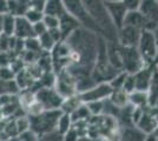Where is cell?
<instances>
[{
	"label": "cell",
	"mask_w": 158,
	"mask_h": 141,
	"mask_svg": "<svg viewBox=\"0 0 158 141\" xmlns=\"http://www.w3.org/2000/svg\"><path fill=\"white\" fill-rule=\"evenodd\" d=\"M89 15L100 28L103 37L109 41L117 42V28L112 24L104 0H81Z\"/></svg>",
	"instance_id": "cell-1"
},
{
	"label": "cell",
	"mask_w": 158,
	"mask_h": 141,
	"mask_svg": "<svg viewBox=\"0 0 158 141\" xmlns=\"http://www.w3.org/2000/svg\"><path fill=\"white\" fill-rule=\"evenodd\" d=\"M60 114H61L60 109H52V111H43L35 115H27L30 120V129L33 131L38 136L53 132L56 131Z\"/></svg>",
	"instance_id": "cell-2"
},
{
	"label": "cell",
	"mask_w": 158,
	"mask_h": 141,
	"mask_svg": "<svg viewBox=\"0 0 158 141\" xmlns=\"http://www.w3.org/2000/svg\"><path fill=\"white\" fill-rule=\"evenodd\" d=\"M61 1H63V5L65 7L66 12L70 15H72L73 18L80 24V26L103 37L100 28L94 24V21L89 15L81 0H61Z\"/></svg>",
	"instance_id": "cell-3"
},
{
	"label": "cell",
	"mask_w": 158,
	"mask_h": 141,
	"mask_svg": "<svg viewBox=\"0 0 158 141\" xmlns=\"http://www.w3.org/2000/svg\"><path fill=\"white\" fill-rule=\"evenodd\" d=\"M118 55L122 71L126 72L127 74H135L146 66L137 47H124L118 44Z\"/></svg>",
	"instance_id": "cell-4"
},
{
	"label": "cell",
	"mask_w": 158,
	"mask_h": 141,
	"mask_svg": "<svg viewBox=\"0 0 158 141\" xmlns=\"http://www.w3.org/2000/svg\"><path fill=\"white\" fill-rule=\"evenodd\" d=\"M137 49L146 66H149V64L156 59L158 53V42L153 31H142Z\"/></svg>",
	"instance_id": "cell-5"
},
{
	"label": "cell",
	"mask_w": 158,
	"mask_h": 141,
	"mask_svg": "<svg viewBox=\"0 0 158 141\" xmlns=\"http://www.w3.org/2000/svg\"><path fill=\"white\" fill-rule=\"evenodd\" d=\"M35 101L44 111L60 109L64 98L60 95L54 87H40L34 91Z\"/></svg>",
	"instance_id": "cell-6"
},
{
	"label": "cell",
	"mask_w": 158,
	"mask_h": 141,
	"mask_svg": "<svg viewBox=\"0 0 158 141\" xmlns=\"http://www.w3.org/2000/svg\"><path fill=\"white\" fill-rule=\"evenodd\" d=\"M53 87L65 99L77 94V80L73 74L67 68H65L57 73Z\"/></svg>",
	"instance_id": "cell-7"
},
{
	"label": "cell",
	"mask_w": 158,
	"mask_h": 141,
	"mask_svg": "<svg viewBox=\"0 0 158 141\" xmlns=\"http://www.w3.org/2000/svg\"><path fill=\"white\" fill-rule=\"evenodd\" d=\"M112 91L113 89L109 82H98L89 89L77 94L83 104H87V102H92V101H104L109 99Z\"/></svg>",
	"instance_id": "cell-8"
},
{
	"label": "cell",
	"mask_w": 158,
	"mask_h": 141,
	"mask_svg": "<svg viewBox=\"0 0 158 141\" xmlns=\"http://www.w3.org/2000/svg\"><path fill=\"white\" fill-rule=\"evenodd\" d=\"M138 11L144 19V29L155 31L158 27V2L156 0H143Z\"/></svg>",
	"instance_id": "cell-9"
},
{
	"label": "cell",
	"mask_w": 158,
	"mask_h": 141,
	"mask_svg": "<svg viewBox=\"0 0 158 141\" xmlns=\"http://www.w3.org/2000/svg\"><path fill=\"white\" fill-rule=\"evenodd\" d=\"M105 1V0H104ZM105 7L107 10L109 17L111 19L112 24L118 31L120 27L124 25V20L127 14V8L123 4V1H105Z\"/></svg>",
	"instance_id": "cell-10"
},
{
	"label": "cell",
	"mask_w": 158,
	"mask_h": 141,
	"mask_svg": "<svg viewBox=\"0 0 158 141\" xmlns=\"http://www.w3.org/2000/svg\"><path fill=\"white\" fill-rule=\"evenodd\" d=\"M142 29L131 26H122L117 31V42L124 47H137Z\"/></svg>",
	"instance_id": "cell-11"
},
{
	"label": "cell",
	"mask_w": 158,
	"mask_h": 141,
	"mask_svg": "<svg viewBox=\"0 0 158 141\" xmlns=\"http://www.w3.org/2000/svg\"><path fill=\"white\" fill-rule=\"evenodd\" d=\"M133 75L135 80V88L136 91H142V92H149V89L152 85V75L153 71L149 66H144L138 72H136Z\"/></svg>",
	"instance_id": "cell-12"
},
{
	"label": "cell",
	"mask_w": 158,
	"mask_h": 141,
	"mask_svg": "<svg viewBox=\"0 0 158 141\" xmlns=\"http://www.w3.org/2000/svg\"><path fill=\"white\" fill-rule=\"evenodd\" d=\"M13 37L20 40H26L30 38H35L33 33V25L25 17H15Z\"/></svg>",
	"instance_id": "cell-13"
},
{
	"label": "cell",
	"mask_w": 158,
	"mask_h": 141,
	"mask_svg": "<svg viewBox=\"0 0 158 141\" xmlns=\"http://www.w3.org/2000/svg\"><path fill=\"white\" fill-rule=\"evenodd\" d=\"M135 126L139 128L146 135H150L153 133L155 128L158 126V122L156 120V118H155V115L152 114L151 111L149 109V107H146L144 109L142 116H140V119H139L138 122Z\"/></svg>",
	"instance_id": "cell-14"
},
{
	"label": "cell",
	"mask_w": 158,
	"mask_h": 141,
	"mask_svg": "<svg viewBox=\"0 0 158 141\" xmlns=\"http://www.w3.org/2000/svg\"><path fill=\"white\" fill-rule=\"evenodd\" d=\"M79 27H81L80 24L73 18L72 15H70V14L67 13V12L64 13L59 18V31L60 33H61L63 41L65 40L69 35H71Z\"/></svg>",
	"instance_id": "cell-15"
},
{
	"label": "cell",
	"mask_w": 158,
	"mask_h": 141,
	"mask_svg": "<svg viewBox=\"0 0 158 141\" xmlns=\"http://www.w3.org/2000/svg\"><path fill=\"white\" fill-rule=\"evenodd\" d=\"M148 135L143 133L135 125L123 127L116 141H145Z\"/></svg>",
	"instance_id": "cell-16"
},
{
	"label": "cell",
	"mask_w": 158,
	"mask_h": 141,
	"mask_svg": "<svg viewBox=\"0 0 158 141\" xmlns=\"http://www.w3.org/2000/svg\"><path fill=\"white\" fill-rule=\"evenodd\" d=\"M129 104L133 107H149V94H148V92L133 91L132 93L129 94Z\"/></svg>",
	"instance_id": "cell-17"
},
{
	"label": "cell",
	"mask_w": 158,
	"mask_h": 141,
	"mask_svg": "<svg viewBox=\"0 0 158 141\" xmlns=\"http://www.w3.org/2000/svg\"><path fill=\"white\" fill-rule=\"evenodd\" d=\"M64 13H66V11L61 0H46L44 7V14L60 18Z\"/></svg>",
	"instance_id": "cell-18"
},
{
	"label": "cell",
	"mask_w": 158,
	"mask_h": 141,
	"mask_svg": "<svg viewBox=\"0 0 158 141\" xmlns=\"http://www.w3.org/2000/svg\"><path fill=\"white\" fill-rule=\"evenodd\" d=\"M123 26H131L138 29H144V19L138 10L137 11H129L124 20Z\"/></svg>",
	"instance_id": "cell-19"
},
{
	"label": "cell",
	"mask_w": 158,
	"mask_h": 141,
	"mask_svg": "<svg viewBox=\"0 0 158 141\" xmlns=\"http://www.w3.org/2000/svg\"><path fill=\"white\" fill-rule=\"evenodd\" d=\"M83 102L79 99L78 94H74V95H71L69 98H65L63 100V104L60 106V111L63 113H67V114H71L72 112H74L77 108L81 105Z\"/></svg>",
	"instance_id": "cell-20"
},
{
	"label": "cell",
	"mask_w": 158,
	"mask_h": 141,
	"mask_svg": "<svg viewBox=\"0 0 158 141\" xmlns=\"http://www.w3.org/2000/svg\"><path fill=\"white\" fill-rule=\"evenodd\" d=\"M109 100L117 107L122 108L129 104V94L124 92L123 89H113Z\"/></svg>",
	"instance_id": "cell-21"
},
{
	"label": "cell",
	"mask_w": 158,
	"mask_h": 141,
	"mask_svg": "<svg viewBox=\"0 0 158 141\" xmlns=\"http://www.w3.org/2000/svg\"><path fill=\"white\" fill-rule=\"evenodd\" d=\"M72 126H73V122H72V119H71V115L61 112L59 119H58V122H57L56 131H57L58 133H60V134L64 135L71 129Z\"/></svg>",
	"instance_id": "cell-22"
},
{
	"label": "cell",
	"mask_w": 158,
	"mask_h": 141,
	"mask_svg": "<svg viewBox=\"0 0 158 141\" xmlns=\"http://www.w3.org/2000/svg\"><path fill=\"white\" fill-rule=\"evenodd\" d=\"M20 92L19 87L14 80H2L0 79V95H7V94H12L15 95Z\"/></svg>",
	"instance_id": "cell-23"
},
{
	"label": "cell",
	"mask_w": 158,
	"mask_h": 141,
	"mask_svg": "<svg viewBox=\"0 0 158 141\" xmlns=\"http://www.w3.org/2000/svg\"><path fill=\"white\" fill-rule=\"evenodd\" d=\"M38 41H39V45H40V48H41V51H44V52H52V49L54 48V46L57 45V42L54 41V39L52 38V35L50 34V32L47 31L45 32L44 34H41L40 37L37 38Z\"/></svg>",
	"instance_id": "cell-24"
},
{
	"label": "cell",
	"mask_w": 158,
	"mask_h": 141,
	"mask_svg": "<svg viewBox=\"0 0 158 141\" xmlns=\"http://www.w3.org/2000/svg\"><path fill=\"white\" fill-rule=\"evenodd\" d=\"M14 26H15V17L7 13L2 15V34L7 37H13Z\"/></svg>",
	"instance_id": "cell-25"
},
{
	"label": "cell",
	"mask_w": 158,
	"mask_h": 141,
	"mask_svg": "<svg viewBox=\"0 0 158 141\" xmlns=\"http://www.w3.org/2000/svg\"><path fill=\"white\" fill-rule=\"evenodd\" d=\"M71 119H72V122L76 123V122H80V121H87L90 118H91V114L89 112V109L86 107L85 104H81L74 112L71 113Z\"/></svg>",
	"instance_id": "cell-26"
},
{
	"label": "cell",
	"mask_w": 158,
	"mask_h": 141,
	"mask_svg": "<svg viewBox=\"0 0 158 141\" xmlns=\"http://www.w3.org/2000/svg\"><path fill=\"white\" fill-rule=\"evenodd\" d=\"M85 105L91 116L102 115L104 112V101H92V102H87Z\"/></svg>",
	"instance_id": "cell-27"
},
{
	"label": "cell",
	"mask_w": 158,
	"mask_h": 141,
	"mask_svg": "<svg viewBox=\"0 0 158 141\" xmlns=\"http://www.w3.org/2000/svg\"><path fill=\"white\" fill-rule=\"evenodd\" d=\"M23 17H25L27 20L33 25V24H35V22H39V21L43 20V18H44V12H43V11H38V10H34V8H28L26 11V13L24 14Z\"/></svg>",
	"instance_id": "cell-28"
},
{
	"label": "cell",
	"mask_w": 158,
	"mask_h": 141,
	"mask_svg": "<svg viewBox=\"0 0 158 141\" xmlns=\"http://www.w3.org/2000/svg\"><path fill=\"white\" fill-rule=\"evenodd\" d=\"M43 22H44V25L46 26L47 29H54V28H59V18H58V17L44 14Z\"/></svg>",
	"instance_id": "cell-29"
},
{
	"label": "cell",
	"mask_w": 158,
	"mask_h": 141,
	"mask_svg": "<svg viewBox=\"0 0 158 141\" xmlns=\"http://www.w3.org/2000/svg\"><path fill=\"white\" fill-rule=\"evenodd\" d=\"M0 79H2V80H14L15 79V73L11 68V66L0 67Z\"/></svg>",
	"instance_id": "cell-30"
},
{
	"label": "cell",
	"mask_w": 158,
	"mask_h": 141,
	"mask_svg": "<svg viewBox=\"0 0 158 141\" xmlns=\"http://www.w3.org/2000/svg\"><path fill=\"white\" fill-rule=\"evenodd\" d=\"M124 92H126L127 94L132 93L133 91H136L135 88V80H133V75L132 74H127L125 78V81L123 84V88H122Z\"/></svg>",
	"instance_id": "cell-31"
},
{
	"label": "cell",
	"mask_w": 158,
	"mask_h": 141,
	"mask_svg": "<svg viewBox=\"0 0 158 141\" xmlns=\"http://www.w3.org/2000/svg\"><path fill=\"white\" fill-rule=\"evenodd\" d=\"M38 135L35 134L33 131H31L30 128L26 129V131H24V132H21L19 135H18V139L20 141H38Z\"/></svg>",
	"instance_id": "cell-32"
},
{
	"label": "cell",
	"mask_w": 158,
	"mask_h": 141,
	"mask_svg": "<svg viewBox=\"0 0 158 141\" xmlns=\"http://www.w3.org/2000/svg\"><path fill=\"white\" fill-rule=\"evenodd\" d=\"M47 31H48V29H47L46 26L44 25L43 20L39 21V22L33 24V33H34V37H35V38L40 37L41 34H44L45 32H47Z\"/></svg>",
	"instance_id": "cell-33"
},
{
	"label": "cell",
	"mask_w": 158,
	"mask_h": 141,
	"mask_svg": "<svg viewBox=\"0 0 158 141\" xmlns=\"http://www.w3.org/2000/svg\"><path fill=\"white\" fill-rule=\"evenodd\" d=\"M127 11H137L143 0H122Z\"/></svg>",
	"instance_id": "cell-34"
},
{
	"label": "cell",
	"mask_w": 158,
	"mask_h": 141,
	"mask_svg": "<svg viewBox=\"0 0 158 141\" xmlns=\"http://www.w3.org/2000/svg\"><path fill=\"white\" fill-rule=\"evenodd\" d=\"M8 13V0H0V15Z\"/></svg>",
	"instance_id": "cell-35"
},
{
	"label": "cell",
	"mask_w": 158,
	"mask_h": 141,
	"mask_svg": "<svg viewBox=\"0 0 158 141\" xmlns=\"http://www.w3.org/2000/svg\"><path fill=\"white\" fill-rule=\"evenodd\" d=\"M77 141H102V139L92 138V136H90V135H81V136H79Z\"/></svg>",
	"instance_id": "cell-36"
},
{
	"label": "cell",
	"mask_w": 158,
	"mask_h": 141,
	"mask_svg": "<svg viewBox=\"0 0 158 141\" xmlns=\"http://www.w3.org/2000/svg\"><path fill=\"white\" fill-rule=\"evenodd\" d=\"M156 140H157V139H156L152 134L148 135V136H146V139H145V141H156Z\"/></svg>",
	"instance_id": "cell-37"
},
{
	"label": "cell",
	"mask_w": 158,
	"mask_h": 141,
	"mask_svg": "<svg viewBox=\"0 0 158 141\" xmlns=\"http://www.w3.org/2000/svg\"><path fill=\"white\" fill-rule=\"evenodd\" d=\"M152 135L156 138V139H158V126L156 128H155V131H153V133H152Z\"/></svg>",
	"instance_id": "cell-38"
},
{
	"label": "cell",
	"mask_w": 158,
	"mask_h": 141,
	"mask_svg": "<svg viewBox=\"0 0 158 141\" xmlns=\"http://www.w3.org/2000/svg\"><path fill=\"white\" fill-rule=\"evenodd\" d=\"M2 34V15H0V35Z\"/></svg>",
	"instance_id": "cell-39"
},
{
	"label": "cell",
	"mask_w": 158,
	"mask_h": 141,
	"mask_svg": "<svg viewBox=\"0 0 158 141\" xmlns=\"http://www.w3.org/2000/svg\"><path fill=\"white\" fill-rule=\"evenodd\" d=\"M105 1H122V0H105Z\"/></svg>",
	"instance_id": "cell-40"
},
{
	"label": "cell",
	"mask_w": 158,
	"mask_h": 141,
	"mask_svg": "<svg viewBox=\"0 0 158 141\" xmlns=\"http://www.w3.org/2000/svg\"><path fill=\"white\" fill-rule=\"evenodd\" d=\"M156 1H157V2H158V0H156Z\"/></svg>",
	"instance_id": "cell-41"
},
{
	"label": "cell",
	"mask_w": 158,
	"mask_h": 141,
	"mask_svg": "<svg viewBox=\"0 0 158 141\" xmlns=\"http://www.w3.org/2000/svg\"><path fill=\"white\" fill-rule=\"evenodd\" d=\"M156 141H158V139H157V140H156Z\"/></svg>",
	"instance_id": "cell-42"
}]
</instances>
